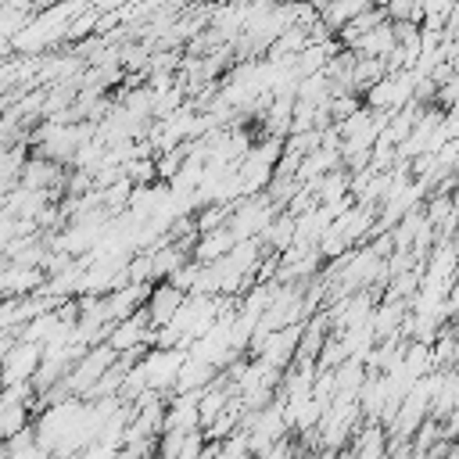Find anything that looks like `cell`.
Here are the masks:
<instances>
[{
    "label": "cell",
    "instance_id": "cell-1",
    "mask_svg": "<svg viewBox=\"0 0 459 459\" xmlns=\"http://www.w3.org/2000/svg\"><path fill=\"white\" fill-rule=\"evenodd\" d=\"M43 348L32 341H11V348L0 359V387H14V384H32L36 369H39Z\"/></svg>",
    "mask_w": 459,
    "mask_h": 459
},
{
    "label": "cell",
    "instance_id": "cell-2",
    "mask_svg": "<svg viewBox=\"0 0 459 459\" xmlns=\"http://www.w3.org/2000/svg\"><path fill=\"white\" fill-rule=\"evenodd\" d=\"M18 186L22 190H43V194H61L65 190V165L39 158V154H25L22 169H18Z\"/></svg>",
    "mask_w": 459,
    "mask_h": 459
},
{
    "label": "cell",
    "instance_id": "cell-3",
    "mask_svg": "<svg viewBox=\"0 0 459 459\" xmlns=\"http://www.w3.org/2000/svg\"><path fill=\"white\" fill-rule=\"evenodd\" d=\"M183 290L179 287H172L169 280H161V283H151V290H147V298H143V316H147V323H151V330H158V326H165L172 316H176V308L183 305Z\"/></svg>",
    "mask_w": 459,
    "mask_h": 459
},
{
    "label": "cell",
    "instance_id": "cell-4",
    "mask_svg": "<svg viewBox=\"0 0 459 459\" xmlns=\"http://www.w3.org/2000/svg\"><path fill=\"white\" fill-rule=\"evenodd\" d=\"M212 380H215V366H212V362H201V359H194V355H183V362H179V369H176L172 394H194V391H204Z\"/></svg>",
    "mask_w": 459,
    "mask_h": 459
},
{
    "label": "cell",
    "instance_id": "cell-5",
    "mask_svg": "<svg viewBox=\"0 0 459 459\" xmlns=\"http://www.w3.org/2000/svg\"><path fill=\"white\" fill-rule=\"evenodd\" d=\"M237 240H233V233L226 230V222L219 226V230H208V233H197V240H194V262H201V265H208V262H215V258H222L230 247H233Z\"/></svg>",
    "mask_w": 459,
    "mask_h": 459
},
{
    "label": "cell",
    "instance_id": "cell-6",
    "mask_svg": "<svg viewBox=\"0 0 459 459\" xmlns=\"http://www.w3.org/2000/svg\"><path fill=\"white\" fill-rule=\"evenodd\" d=\"M273 255H280V251H287L290 244H294V215H273L269 219V226L262 230V237H258Z\"/></svg>",
    "mask_w": 459,
    "mask_h": 459
},
{
    "label": "cell",
    "instance_id": "cell-7",
    "mask_svg": "<svg viewBox=\"0 0 459 459\" xmlns=\"http://www.w3.org/2000/svg\"><path fill=\"white\" fill-rule=\"evenodd\" d=\"M4 459H50L39 445H36V437H32V427H25V430H18V434H11L4 445Z\"/></svg>",
    "mask_w": 459,
    "mask_h": 459
},
{
    "label": "cell",
    "instance_id": "cell-8",
    "mask_svg": "<svg viewBox=\"0 0 459 459\" xmlns=\"http://www.w3.org/2000/svg\"><path fill=\"white\" fill-rule=\"evenodd\" d=\"M204 445H208V437H204L201 427H197V430H186V434H183V445H179V452H176V459H201V455H204Z\"/></svg>",
    "mask_w": 459,
    "mask_h": 459
},
{
    "label": "cell",
    "instance_id": "cell-9",
    "mask_svg": "<svg viewBox=\"0 0 459 459\" xmlns=\"http://www.w3.org/2000/svg\"><path fill=\"white\" fill-rule=\"evenodd\" d=\"M369 4H373V7H380V11L387 7V0H369Z\"/></svg>",
    "mask_w": 459,
    "mask_h": 459
}]
</instances>
